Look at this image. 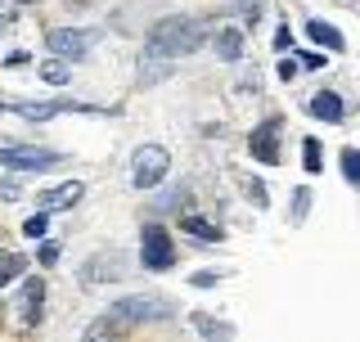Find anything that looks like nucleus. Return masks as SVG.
<instances>
[{
	"label": "nucleus",
	"instance_id": "1",
	"mask_svg": "<svg viewBox=\"0 0 360 342\" xmlns=\"http://www.w3.org/2000/svg\"><path fill=\"white\" fill-rule=\"evenodd\" d=\"M207 41V23L202 18H162L144 37V59H185Z\"/></svg>",
	"mask_w": 360,
	"mask_h": 342
},
{
	"label": "nucleus",
	"instance_id": "2",
	"mask_svg": "<svg viewBox=\"0 0 360 342\" xmlns=\"http://www.w3.org/2000/svg\"><path fill=\"white\" fill-rule=\"evenodd\" d=\"M140 261H144V270H172L176 266V243L162 225H144L140 230Z\"/></svg>",
	"mask_w": 360,
	"mask_h": 342
},
{
	"label": "nucleus",
	"instance_id": "3",
	"mask_svg": "<svg viewBox=\"0 0 360 342\" xmlns=\"http://www.w3.org/2000/svg\"><path fill=\"white\" fill-rule=\"evenodd\" d=\"M59 163H63V153L37 149V144H5L0 149V167H9V171H50Z\"/></svg>",
	"mask_w": 360,
	"mask_h": 342
},
{
	"label": "nucleus",
	"instance_id": "4",
	"mask_svg": "<svg viewBox=\"0 0 360 342\" xmlns=\"http://www.w3.org/2000/svg\"><path fill=\"white\" fill-rule=\"evenodd\" d=\"M167 167H172V158H167L162 144H140V149H135V167H131L135 189H153L158 180L167 176Z\"/></svg>",
	"mask_w": 360,
	"mask_h": 342
},
{
	"label": "nucleus",
	"instance_id": "5",
	"mask_svg": "<svg viewBox=\"0 0 360 342\" xmlns=\"http://www.w3.org/2000/svg\"><path fill=\"white\" fill-rule=\"evenodd\" d=\"M112 315H117L122 324H153V320H167L172 315V306L162 298H127L112 306Z\"/></svg>",
	"mask_w": 360,
	"mask_h": 342
},
{
	"label": "nucleus",
	"instance_id": "6",
	"mask_svg": "<svg viewBox=\"0 0 360 342\" xmlns=\"http://www.w3.org/2000/svg\"><path fill=\"white\" fill-rule=\"evenodd\" d=\"M45 45H50V54H59V59H86L90 45H95V32H82V27H54L50 37H45Z\"/></svg>",
	"mask_w": 360,
	"mask_h": 342
},
{
	"label": "nucleus",
	"instance_id": "7",
	"mask_svg": "<svg viewBox=\"0 0 360 342\" xmlns=\"http://www.w3.org/2000/svg\"><path fill=\"white\" fill-rule=\"evenodd\" d=\"M248 149H252L257 163H279V122L270 118L262 127L252 131V140H248Z\"/></svg>",
	"mask_w": 360,
	"mask_h": 342
},
{
	"label": "nucleus",
	"instance_id": "8",
	"mask_svg": "<svg viewBox=\"0 0 360 342\" xmlns=\"http://www.w3.org/2000/svg\"><path fill=\"white\" fill-rule=\"evenodd\" d=\"M307 37L315 41V45H324V50H342V32H338V27H329V23H320V18H311L307 23Z\"/></svg>",
	"mask_w": 360,
	"mask_h": 342
},
{
	"label": "nucleus",
	"instance_id": "9",
	"mask_svg": "<svg viewBox=\"0 0 360 342\" xmlns=\"http://www.w3.org/2000/svg\"><path fill=\"white\" fill-rule=\"evenodd\" d=\"M311 113L320 122H342V99H338L333 90H320V95L311 99Z\"/></svg>",
	"mask_w": 360,
	"mask_h": 342
},
{
	"label": "nucleus",
	"instance_id": "10",
	"mask_svg": "<svg viewBox=\"0 0 360 342\" xmlns=\"http://www.w3.org/2000/svg\"><path fill=\"white\" fill-rule=\"evenodd\" d=\"M212 45H217V59H225V63H234V59H239V54H243V37H239V32H234V27L217 32V41H212Z\"/></svg>",
	"mask_w": 360,
	"mask_h": 342
},
{
	"label": "nucleus",
	"instance_id": "11",
	"mask_svg": "<svg viewBox=\"0 0 360 342\" xmlns=\"http://www.w3.org/2000/svg\"><path fill=\"white\" fill-rule=\"evenodd\" d=\"M82 198V185H59V189H50V194H41V203H45V212H54V208H72V203Z\"/></svg>",
	"mask_w": 360,
	"mask_h": 342
},
{
	"label": "nucleus",
	"instance_id": "12",
	"mask_svg": "<svg viewBox=\"0 0 360 342\" xmlns=\"http://www.w3.org/2000/svg\"><path fill=\"white\" fill-rule=\"evenodd\" d=\"M180 230L194 234V239H202V243H217V239H221V230H217L212 221H202V216H185V221H180Z\"/></svg>",
	"mask_w": 360,
	"mask_h": 342
},
{
	"label": "nucleus",
	"instance_id": "13",
	"mask_svg": "<svg viewBox=\"0 0 360 342\" xmlns=\"http://www.w3.org/2000/svg\"><path fill=\"white\" fill-rule=\"evenodd\" d=\"M59 108H63V104H18V118H27V122H50Z\"/></svg>",
	"mask_w": 360,
	"mask_h": 342
},
{
	"label": "nucleus",
	"instance_id": "14",
	"mask_svg": "<svg viewBox=\"0 0 360 342\" xmlns=\"http://www.w3.org/2000/svg\"><path fill=\"white\" fill-rule=\"evenodd\" d=\"M22 266H27L22 257H14V253H5V248H0V284L18 279V270H22Z\"/></svg>",
	"mask_w": 360,
	"mask_h": 342
},
{
	"label": "nucleus",
	"instance_id": "15",
	"mask_svg": "<svg viewBox=\"0 0 360 342\" xmlns=\"http://www.w3.org/2000/svg\"><path fill=\"white\" fill-rule=\"evenodd\" d=\"M41 298H45V284L32 279L27 284V320H41Z\"/></svg>",
	"mask_w": 360,
	"mask_h": 342
},
{
	"label": "nucleus",
	"instance_id": "16",
	"mask_svg": "<svg viewBox=\"0 0 360 342\" xmlns=\"http://www.w3.org/2000/svg\"><path fill=\"white\" fill-rule=\"evenodd\" d=\"M122 329H127V324H122L117 315H104V320H95V324L86 329V338H104V334H122Z\"/></svg>",
	"mask_w": 360,
	"mask_h": 342
},
{
	"label": "nucleus",
	"instance_id": "17",
	"mask_svg": "<svg viewBox=\"0 0 360 342\" xmlns=\"http://www.w3.org/2000/svg\"><path fill=\"white\" fill-rule=\"evenodd\" d=\"M194 324H198V329H202V334H207V338H230V334H234L230 324L212 320V315H194Z\"/></svg>",
	"mask_w": 360,
	"mask_h": 342
},
{
	"label": "nucleus",
	"instance_id": "18",
	"mask_svg": "<svg viewBox=\"0 0 360 342\" xmlns=\"http://www.w3.org/2000/svg\"><path fill=\"white\" fill-rule=\"evenodd\" d=\"M41 77H45L50 86H63V82H68V63H63V59H50V63H41Z\"/></svg>",
	"mask_w": 360,
	"mask_h": 342
},
{
	"label": "nucleus",
	"instance_id": "19",
	"mask_svg": "<svg viewBox=\"0 0 360 342\" xmlns=\"http://www.w3.org/2000/svg\"><path fill=\"white\" fill-rule=\"evenodd\" d=\"M342 176L360 185V149H342Z\"/></svg>",
	"mask_w": 360,
	"mask_h": 342
},
{
	"label": "nucleus",
	"instance_id": "20",
	"mask_svg": "<svg viewBox=\"0 0 360 342\" xmlns=\"http://www.w3.org/2000/svg\"><path fill=\"white\" fill-rule=\"evenodd\" d=\"M302 158H307V171H320L324 163H320V140H315V135H307V140H302Z\"/></svg>",
	"mask_w": 360,
	"mask_h": 342
},
{
	"label": "nucleus",
	"instance_id": "21",
	"mask_svg": "<svg viewBox=\"0 0 360 342\" xmlns=\"http://www.w3.org/2000/svg\"><path fill=\"white\" fill-rule=\"evenodd\" d=\"M307 212H311V189H297L292 194V221H307Z\"/></svg>",
	"mask_w": 360,
	"mask_h": 342
},
{
	"label": "nucleus",
	"instance_id": "22",
	"mask_svg": "<svg viewBox=\"0 0 360 342\" xmlns=\"http://www.w3.org/2000/svg\"><path fill=\"white\" fill-rule=\"evenodd\" d=\"M22 234H27V239H45V212H37V216H32V221L22 225Z\"/></svg>",
	"mask_w": 360,
	"mask_h": 342
},
{
	"label": "nucleus",
	"instance_id": "23",
	"mask_svg": "<svg viewBox=\"0 0 360 342\" xmlns=\"http://www.w3.org/2000/svg\"><path fill=\"white\" fill-rule=\"evenodd\" d=\"M248 194H252V203H257V208H266V185H262V180H248Z\"/></svg>",
	"mask_w": 360,
	"mask_h": 342
},
{
	"label": "nucleus",
	"instance_id": "24",
	"mask_svg": "<svg viewBox=\"0 0 360 342\" xmlns=\"http://www.w3.org/2000/svg\"><path fill=\"white\" fill-rule=\"evenodd\" d=\"M297 59H284V63H279V77H284V82H292V77H297Z\"/></svg>",
	"mask_w": 360,
	"mask_h": 342
},
{
	"label": "nucleus",
	"instance_id": "25",
	"mask_svg": "<svg viewBox=\"0 0 360 342\" xmlns=\"http://www.w3.org/2000/svg\"><path fill=\"white\" fill-rule=\"evenodd\" d=\"M320 63H324L320 50H307V54H302V68H320Z\"/></svg>",
	"mask_w": 360,
	"mask_h": 342
},
{
	"label": "nucleus",
	"instance_id": "26",
	"mask_svg": "<svg viewBox=\"0 0 360 342\" xmlns=\"http://www.w3.org/2000/svg\"><path fill=\"white\" fill-rule=\"evenodd\" d=\"M41 261H45V266H54V261H59V248L45 243V248H41Z\"/></svg>",
	"mask_w": 360,
	"mask_h": 342
},
{
	"label": "nucleus",
	"instance_id": "27",
	"mask_svg": "<svg viewBox=\"0 0 360 342\" xmlns=\"http://www.w3.org/2000/svg\"><path fill=\"white\" fill-rule=\"evenodd\" d=\"M275 45H279V50H288V45H292V32H288V27H279V37H275Z\"/></svg>",
	"mask_w": 360,
	"mask_h": 342
},
{
	"label": "nucleus",
	"instance_id": "28",
	"mask_svg": "<svg viewBox=\"0 0 360 342\" xmlns=\"http://www.w3.org/2000/svg\"><path fill=\"white\" fill-rule=\"evenodd\" d=\"M5 27H9V18H5V14H0V37H5Z\"/></svg>",
	"mask_w": 360,
	"mask_h": 342
},
{
	"label": "nucleus",
	"instance_id": "29",
	"mask_svg": "<svg viewBox=\"0 0 360 342\" xmlns=\"http://www.w3.org/2000/svg\"><path fill=\"white\" fill-rule=\"evenodd\" d=\"M252 5H262V0H252Z\"/></svg>",
	"mask_w": 360,
	"mask_h": 342
},
{
	"label": "nucleus",
	"instance_id": "30",
	"mask_svg": "<svg viewBox=\"0 0 360 342\" xmlns=\"http://www.w3.org/2000/svg\"><path fill=\"white\" fill-rule=\"evenodd\" d=\"M0 108H5V104H0Z\"/></svg>",
	"mask_w": 360,
	"mask_h": 342
}]
</instances>
